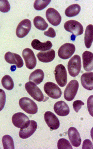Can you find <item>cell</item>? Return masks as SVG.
Masks as SVG:
<instances>
[{
	"label": "cell",
	"instance_id": "1",
	"mask_svg": "<svg viewBox=\"0 0 93 149\" xmlns=\"http://www.w3.org/2000/svg\"><path fill=\"white\" fill-rule=\"evenodd\" d=\"M81 58L78 55H74L68 63V70L71 76L75 77L80 72L81 69Z\"/></svg>",
	"mask_w": 93,
	"mask_h": 149
},
{
	"label": "cell",
	"instance_id": "35",
	"mask_svg": "<svg viewBox=\"0 0 93 149\" xmlns=\"http://www.w3.org/2000/svg\"><path fill=\"white\" fill-rule=\"evenodd\" d=\"M82 149H93V144L90 140L85 139L84 141Z\"/></svg>",
	"mask_w": 93,
	"mask_h": 149
},
{
	"label": "cell",
	"instance_id": "14",
	"mask_svg": "<svg viewBox=\"0 0 93 149\" xmlns=\"http://www.w3.org/2000/svg\"><path fill=\"white\" fill-rule=\"evenodd\" d=\"M4 58L7 63L15 64L17 68H21L23 66V60L18 54L7 52L5 54Z\"/></svg>",
	"mask_w": 93,
	"mask_h": 149
},
{
	"label": "cell",
	"instance_id": "2",
	"mask_svg": "<svg viewBox=\"0 0 93 149\" xmlns=\"http://www.w3.org/2000/svg\"><path fill=\"white\" fill-rule=\"evenodd\" d=\"M19 104L21 109L28 114H36L38 111L37 104L30 98H21L19 102Z\"/></svg>",
	"mask_w": 93,
	"mask_h": 149
},
{
	"label": "cell",
	"instance_id": "24",
	"mask_svg": "<svg viewBox=\"0 0 93 149\" xmlns=\"http://www.w3.org/2000/svg\"><path fill=\"white\" fill-rule=\"evenodd\" d=\"M80 10L81 7L79 4H74L71 5L65 10V15L68 17L76 16L79 14Z\"/></svg>",
	"mask_w": 93,
	"mask_h": 149
},
{
	"label": "cell",
	"instance_id": "21",
	"mask_svg": "<svg viewBox=\"0 0 93 149\" xmlns=\"http://www.w3.org/2000/svg\"><path fill=\"white\" fill-rule=\"evenodd\" d=\"M31 46L33 49L42 51H48L51 49L52 47V44L50 40H48L44 42H42L38 40H33L31 42Z\"/></svg>",
	"mask_w": 93,
	"mask_h": 149
},
{
	"label": "cell",
	"instance_id": "4",
	"mask_svg": "<svg viewBox=\"0 0 93 149\" xmlns=\"http://www.w3.org/2000/svg\"><path fill=\"white\" fill-rule=\"evenodd\" d=\"M56 82L60 87L65 86L67 83V74L66 68L62 64L57 65L54 70Z\"/></svg>",
	"mask_w": 93,
	"mask_h": 149
},
{
	"label": "cell",
	"instance_id": "16",
	"mask_svg": "<svg viewBox=\"0 0 93 149\" xmlns=\"http://www.w3.org/2000/svg\"><path fill=\"white\" fill-rule=\"evenodd\" d=\"M68 136L71 143L74 147H79L81 143V138L77 128L70 127L68 130Z\"/></svg>",
	"mask_w": 93,
	"mask_h": 149
},
{
	"label": "cell",
	"instance_id": "8",
	"mask_svg": "<svg viewBox=\"0 0 93 149\" xmlns=\"http://www.w3.org/2000/svg\"><path fill=\"white\" fill-rule=\"evenodd\" d=\"M12 122L16 127L24 128L27 127L30 125V120L26 114L22 112H18L13 115Z\"/></svg>",
	"mask_w": 93,
	"mask_h": 149
},
{
	"label": "cell",
	"instance_id": "13",
	"mask_svg": "<svg viewBox=\"0 0 93 149\" xmlns=\"http://www.w3.org/2000/svg\"><path fill=\"white\" fill-rule=\"evenodd\" d=\"M44 119L47 125L51 130L58 129L60 125V121L57 116L52 112L46 111L44 113Z\"/></svg>",
	"mask_w": 93,
	"mask_h": 149
},
{
	"label": "cell",
	"instance_id": "12",
	"mask_svg": "<svg viewBox=\"0 0 93 149\" xmlns=\"http://www.w3.org/2000/svg\"><path fill=\"white\" fill-rule=\"evenodd\" d=\"M46 16L48 21L52 26H58L61 22L62 17L58 11L53 8H49L47 9Z\"/></svg>",
	"mask_w": 93,
	"mask_h": 149
},
{
	"label": "cell",
	"instance_id": "19",
	"mask_svg": "<svg viewBox=\"0 0 93 149\" xmlns=\"http://www.w3.org/2000/svg\"><path fill=\"white\" fill-rule=\"evenodd\" d=\"M37 58L43 63H49L53 60L56 57V51L53 49L48 51H41L37 54Z\"/></svg>",
	"mask_w": 93,
	"mask_h": 149
},
{
	"label": "cell",
	"instance_id": "31",
	"mask_svg": "<svg viewBox=\"0 0 93 149\" xmlns=\"http://www.w3.org/2000/svg\"><path fill=\"white\" fill-rule=\"evenodd\" d=\"M6 102V94L4 91L0 88V111L4 108Z\"/></svg>",
	"mask_w": 93,
	"mask_h": 149
},
{
	"label": "cell",
	"instance_id": "27",
	"mask_svg": "<svg viewBox=\"0 0 93 149\" xmlns=\"http://www.w3.org/2000/svg\"><path fill=\"white\" fill-rule=\"evenodd\" d=\"M2 143L5 149H14V140L12 138L8 135H4L2 138Z\"/></svg>",
	"mask_w": 93,
	"mask_h": 149
},
{
	"label": "cell",
	"instance_id": "9",
	"mask_svg": "<svg viewBox=\"0 0 93 149\" xmlns=\"http://www.w3.org/2000/svg\"><path fill=\"white\" fill-rule=\"evenodd\" d=\"M76 51L74 45L71 43H65L58 50V56L63 60H66L71 57Z\"/></svg>",
	"mask_w": 93,
	"mask_h": 149
},
{
	"label": "cell",
	"instance_id": "29",
	"mask_svg": "<svg viewBox=\"0 0 93 149\" xmlns=\"http://www.w3.org/2000/svg\"><path fill=\"white\" fill-rule=\"evenodd\" d=\"M58 149H72V147L67 140L61 138L58 142Z\"/></svg>",
	"mask_w": 93,
	"mask_h": 149
},
{
	"label": "cell",
	"instance_id": "34",
	"mask_svg": "<svg viewBox=\"0 0 93 149\" xmlns=\"http://www.w3.org/2000/svg\"><path fill=\"white\" fill-rule=\"evenodd\" d=\"M44 35H46V36H48V37L54 38V37H56V31H55V30H54L53 28L50 27V28H49L48 30L44 32Z\"/></svg>",
	"mask_w": 93,
	"mask_h": 149
},
{
	"label": "cell",
	"instance_id": "10",
	"mask_svg": "<svg viewBox=\"0 0 93 149\" xmlns=\"http://www.w3.org/2000/svg\"><path fill=\"white\" fill-rule=\"evenodd\" d=\"M32 27L31 21L28 19H24L19 23L16 29V35L19 38H23L28 35Z\"/></svg>",
	"mask_w": 93,
	"mask_h": 149
},
{
	"label": "cell",
	"instance_id": "23",
	"mask_svg": "<svg viewBox=\"0 0 93 149\" xmlns=\"http://www.w3.org/2000/svg\"><path fill=\"white\" fill-rule=\"evenodd\" d=\"M93 40V26L89 24L87 26L84 35V43L87 48L91 47Z\"/></svg>",
	"mask_w": 93,
	"mask_h": 149
},
{
	"label": "cell",
	"instance_id": "18",
	"mask_svg": "<svg viewBox=\"0 0 93 149\" xmlns=\"http://www.w3.org/2000/svg\"><path fill=\"white\" fill-rule=\"evenodd\" d=\"M84 69L90 72L93 69V54L90 51H84L82 54Z\"/></svg>",
	"mask_w": 93,
	"mask_h": 149
},
{
	"label": "cell",
	"instance_id": "22",
	"mask_svg": "<svg viewBox=\"0 0 93 149\" xmlns=\"http://www.w3.org/2000/svg\"><path fill=\"white\" fill-rule=\"evenodd\" d=\"M44 77V72L43 70L40 69H37L31 74L28 80L30 81L33 82L38 85L43 81Z\"/></svg>",
	"mask_w": 93,
	"mask_h": 149
},
{
	"label": "cell",
	"instance_id": "28",
	"mask_svg": "<svg viewBox=\"0 0 93 149\" xmlns=\"http://www.w3.org/2000/svg\"><path fill=\"white\" fill-rule=\"evenodd\" d=\"M51 2V0H36L34 3V7L37 10L44 9Z\"/></svg>",
	"mask_w": 93,
	"mask_h": 149
},
{
	"label": "cell",
	"instance_id": "15",
	"mask_svg": "<svg viewBox=\"0 0 93 149\" xmlns=\"http://www.w3.org/2000/svg\"><path fill=\"white\" fill-rule=\"evenodd\" d=\"M37 124L35 121H30V125L27 127L24 128H20L19 131V137L22 139H27L31 137L35 133L37 130Z\"/></svg>",
	"mask_w": 93,
	"mask_h": 149
},
{
	"label": "cell",
	"instance_id": "7",
	"mask_svg": "<svg viewBox=\"0 0 93 149\" xmlns=\"http://www.w3.org/2000/svg\"><path fill=\"white\" fill-rule=\"evenodd\" d=\"M44 92L50 97L58 99L62 95V91L58 86L52 82H47L44 87Z\"/></svg>",
	"mask_w": 93,
	"mask_h": 149
},
{
	"label": "cell",
	"instance_id": "5",
	"mask_svg": "<svg viewBox=\"0 0 93 149\" xmlns=\"http://www.w3.org/2000/svg\"><path fill=\"white\" fill-rule=\"evenodd\" d=\"M79 87V82L77 80H71L66 86L64 92V97L65 100L69 102L73 100L77 94Z\"/></svg>",
	"mask_w": 93,
	"mask_h": 149
},
{
	"label": "cell",
	"instance_id": "17",
	"mask_svg": "<svg viewBox=\"0 0 93 149\" xmlns=\"http://www.w3.org/2000/svg\"><path fill=\"white\" fill-rule=\"evenodd\" d=\"M54 110L56 114L60 116H65L69 114V107L64 101H58L54 105Z\"/></svg>",
	"mask_w": 93,
	"mask_h": 149
},
{
	"label": "cell",
	"instance_id": "11",
	"mask_svg": "<svg viewBox=\"0 0 93 149\" xmlns=\"http://www.w3.org/2000/svg\"><path fill=\"white\" fill-rule=\"evenodd\" d=\"M22 56L24 59L26 68L33 70L37 64L36 58L33 51L30 48H26L22 51Z\"/></svg>",
	"mask_w": 93,
	"mask_h": 149
},
{
	"label": "cell",
	"instance_id": "3",
	"mask_svg": "<svg viewBox=\"0 0 93 149\" xmlns=\"http://www.w3.org/2000/svg\"><path fill=\"white\" fill-rule=\"evenodd\" d=\"M26 90L29 95L37 102H42L44 100V96L43 93L36 84L32 81L28 82L25 84Z\"/></svg>",
	"mask_w": 93,
	"mask_h": 149
},
{
	"label": "cell",
	"instance_id": "33",
	"mask_svg": "<svg viewBox=\"0 0 93 149\" xmlns=\"http://www.w3.org/2000/svg\"><path fill=\"white\" fill-rule=\"evenodd\" d=\"M93 95H91L88 98L87 100V108H88V111L91 116H93Z\"/></svg>",
	"mask_w": 93,
	"mask_h": 149
},
{
	"label": "cell",
	"instance_id": "26",
	"mask_svg": "<svg viewBox=\"0 0 93 149\" xmlns=\"http://www.w3.org/2000/svg\"><path fill=\"white\" fill-rule=\"evenodd\" d=\"M1 82L3 86L7 90H12L14 88V81L9 75H5L3 77Z\"/></svg>",
	"mask_w": 93,
	"mask_h": 149
},
{
	"label": "cell",
	"instance_id": "20",
	"mask_svg": "<svg viewBox=\"0 0 93 149\" xmlns=\"http://www.w3.org/2000/svg\"><path fill=\"white\" fill-rule=\"evenodd\" d=\"M81 82L84 88L87 90H93V72L84 73L81 77Z\"/></svg>",
	"mask_w": 93,
	"mask_h": 149
},
{
	"label": "cell",
	"instance_id": "30",
	"mask_svg": "<svg viewBox=\"0 0 93 149\" xmlns=\"http://www.w3.org/2000/svg\"><path fill=\"white\" fill-rule=\"evenodd\" d=\"M10 9V5L7 0H0V12L7 13Z\"/></svg>",
	"mask_w": 93,
	"mask_h": 149
},
{
	"label": "cell",
	"instance_id": "6",
	"mask_svg": "<svg viewBox=\"0 0 93 149\" xmlns=\"http://www.w3.org/2000/svg\"><path fill=\"white\" fill-rule=\"evenodd\" d=\"M64 27L65 30L72 33L74 36L81 35L83 33V27L81 23L74 20H70L65 22Z\"/></svg>",
	"mask_w": 93,
	"mask_h": 149
},
{
	"label": "cell",
	"instance_id": "25",
	"mask_svg": "<svg viewBox=\"0 0 93 149\" xmlns=\"http://www.w3.org/2000/svg\"><path fill=\"white\" fill-rule=\"evenodd\" d=\"M33 22L35 27L40 30H45L48 26V23H46V21L42 17H35L34 19Z\"/></svg>",
	"mask_w": 93,
	"mask_h": 149
},
{
	"label": "cell",
	"instance_id": "32",
	"mask_svg": "<svg viewBox=\"0 0 93 149\" xmlns=\"http://www.w3.org/2000/svg\"><path fill=\"white\" fill-rule=\"evenodd\" d=\"M83 105H84V103L82 100H75L74 102H73L74 109L76 112H78L79 110L81 109L82 106H83Z\"/></svg>",
	"mask_w": 93,
	"mask_h": 149
}]
</instances>
